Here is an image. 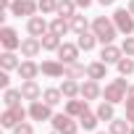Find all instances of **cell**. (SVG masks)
<instances>
[{"label": "cell", "instance_id": "obj_1", "mask_svg": "<svg viewBox=\"0 0 134 134\" xmlns=\"http://www.w3.org/2000/svg\"><path fill=\"white\" fill-rule=\"evenodd\" d=\"M92 32L97 34V40H100L103 45H110V42L118 37V29H116V24H113L110 16H95V19H92Z\"/></svg>", "mask_w": 134, "mask_h": 134}, {"label": "cell", "instance_id": "obj_2", "mask_svg": "<svg viewBox=\"0 0 134 134\" xmlns=\"http://www.w3.org/2000/svg\"><path fill=\"white\" fill-rule=\"evenodd\" d=\"M126 92H129V82H126V76H118V79H113L110 84H105V90H103V100L118 105V103L126 100Z\"/></svg>", "mask_w": 134, "mask_h": 134}, {"label": "cell", "instance_id": "obj_3", "mask_svg": "<svg viewBox=\"0 0 134 134\" xmlns=\"http://www.w3.org/2000/svg\"><path fill=\"white\" fill-rule=\"evenodd\" d=\"M50 124H53V129L58 131V134H79V118H74V116H69V113H55L53 118H50Z\"/></svg>", "mask_w": 134, "mask_h": 134}, {"label": "cell", "instance_id": "obj_4", "mask_svg": "<svg viewBox=\"0 0 134 134\" xmlns=\"http://www.w3.org/2000/svg\"><path fill=\"white\" fill-rule=\"evenodd\" d=\"M26 116H29V108L13 105V108H5V110H3L0 124H3V129H13V126H19L21 121H26Z\"/></svg>", "mask_w": 134, "mask_h": 134}, {"label": "cell", "instance_id": "obj_5", "mask_svg": "<svg viewBox=\"0 0 134 134\" xmlns=\"http://www.w3.org/2000/svg\"><path fill=\"white\" fill-rule=\"evenodd\" d=\"M110 19H113L118 34H124V37H131V34H134V16H131L126 8H116Z\"/></svg>", "mask_w": 134, "mask_h": 134}, {"label": "cell", "instance_id": "obj_6", "mask_svg": "<svg viewBox=\"0 0 134 134\" xmlns=\"http://www.w3.org/2000/svg\"><path fill=\"white\" fill-rule=\"evenodd\" d=\"M37 11H40V0H13V5H11V16H16V19H21V16L32 19V16H37Z\"/></svg>", "mask_w": 134, "mask_h": 134}, {"label": "cell", "instance_id": "obj_7", "mask_svg": "<svg viewBox=\"0 0 134 134\" xmlns=\"http://www.w3.org/2000/svg\"><path fill=\"white\" fill-rule=\"evenodd\" d=\"M40 71L47 79H63L66 76V63H60L58 58H47V60L40 63Z\"/></svg>", "mask_w": 134, "mask_h": 134}, {"label": "cell", "instance_id": "obj_8", "mask_svg": "<svg viewBox=\"0 0 134 134\" xmlns=\"http://www.w3.org/2000/svg\"><path fill=\"white\" fill-rule=\"evenodd\" d=\"M53 116H55V113H53V105H47L42 97L29 103V118H32V121H50Z\"/></svg>", "mask_w": 134, "mask_h": 134}, {"label": "cell", "instance_id": "obj_9", "mask_svg": "<svg viewBox=\"0 0 134 134\" xmlns=\"http://www.w3.org/2000/svg\"><path fill=\"white\" fill-rule=\"evenodd\" d=\"M0 47L3 50H19L21 47V37L13 26H3L0 29Z\"/></svg>", "mask_w": 134, "mask_h": 134}, {"label": "cell", "instance_id": "obj_10", "mask_svg": "<svg viewBox=\"0 0 134 134\" xmlns=\"http://www.w3.org/2000/svg\"><path fill=\"white\" fill-rule=\"evenodd\" d=\"M58 60L66 63V66H71V63H79V45H71V42H63L58 50H55Z\"/></svg>", "mask_w": 134, "mask_h": 134}, {"label": "cell", "instance_id": "obj_11", "mask_svg": "<svg viewBox=\"0 0 134 134\" xmlns=\"http://www.w3.org/2000/svg\"><path fill=\"white\" fill-rule=\"evenodd\" d=\"M19 50H21V55H24V58H37V55L42 53V40L29 34V37H24V40H21V47H19Z\"/></svg>", "mask_w": 134, "mask_h": 134}, {"label": "cell", "instance_id": "obj_12", "mask_svg": "<svg viewBox=\"0 0 134 134\" xmlns=\"http://www.w3.org/2000/svg\"><path fill=\"white\" fill-rule=\"evenodd\" d=\"M26 32L32 37H45L50 32V24L45 21V16H32V19H26Z\"/></svg>", "mask_w": 134, "mask_h": 134}, {"label": "cell", "instance_id": "obj_13", "mask_svg": "<svg viewBox=\"0 0 134 134\" xmlns=\"http://www.w3.org/2000/svg\"><path fill=\"white\" fill-rule=\"evenodd\" d=\"M16 74L21 76V82H26V79H37L42 71H40V63H34L32 58H24V60H21V66L16 69Z\"/></svg>", "mask_w": 134, "mask_h": 134}, {"label": "cell", "instance_id": "obj_14", "mask_svg": "<svg viewBox=\"0 0 134 134\" xmlns=\"http://www.w3.org/2000/svg\"><path fill=\"white\" fill-rule=\"evenodd\" d=\"M121 58H124V50H121L118 45H113V42H110V45H103V50H100V60H103V63H108V66L113 63V66H116Z\"/></svg>", "mask_w": 134, "mask_h": 134}, {"label": "cell", "instance_id": "obj_15", "mask_svg": "<svg viewBox=\"0 0 134 134\" xmlns=\"http://www.w3.org/2000/svg\"><path fill=\"white\" fill-rule=\"evenodd\" d=\"M69 116H74V118H79L84 110H90V100H84V97H71V100H66V108H63Z\"/></svg>", "mask_w": 134, "mask_h": 134}, {"label": "cell", "instance_id": "obj_16", "mask_svg": "<svg viewBox=\"0 0 134 134\" xmlns=\"http://www.w3.org/2000/svg\"><path fill=\"white\" fill-rule=\"evenodd\" d=\"M82 97H84V100H100V97H103V87H100V82H95V79H84V82H82Z\"/></svg>", "mask_w": 134, "mask_h": 134}, {"label": "cell", "instance_id": "obj_17", "mask_svg": "<svg viewBox=\"0 0 134 134\" xmlns=\"http://www.w3.org/2000/svg\"><path fill=\"white\" fill-rule=\"evenodd\" d=\"M19 66H21V60H19L16 50H3L0 53V69L3 71H16Z\"/></svg>", "mask_w": 134, "mask_h": 134}, {"label": "cell", "instance_id": "obj_18", "mask_svg": "<svg viewBox=\"0 0 134 134\" xmlns=\"http://www.w3.org/2000/svg\"><path fill=\"white\" fill-rule=\"evenodd\" d=\"M19 90H21L24 100H29V103H32V100H40V97H42V90H40V84H37L34 79H26V82H21V87H19Z\"/></svg>", "mask_w": 134, "mask_h": 134}, {"label": "cell", "instance_id": "obj_19", "mask_svg": "<svg viewBox=\"0 0 134 134\" xmlns=\"http://www.w3.org/2000/svg\"><path fill=\"white\" fill-rule=\"evenodd\" d=\"M105 76H108V63H103V60H92V63H87V79L100 82V79H105Z\"/></svg>", "mask_w": 134, "mask_h": 134}, {"label": "cell", "instance_id": "obj_20", "mask_svg": "<svg viewBox=\"0 0 134 134\" xmlns=\"http://www.w3.org/2000/svg\"><path fill=\"white\" fill-rule=\"evenodd\" d=\"M60 92H63L66 100H71V97H82V84H79L76 79H69V76H66L63 84H60Z\"/></svg>", "mask_w": 134, "mask_h": 134}, {"label": "cell", "instance_id": "obj_21", "mask_svg": "<svg viewBox=\"0 0 134 134\" xmlns=\"http://www.w3.org/2000/svg\"><path fill=\"white\" fill-rule=\"evenodd\" d=\"M79 40H76V45H79V50H84V53H90V50H95V45L100 42L97 40V34L90 29V32H84V34H76Z\"/></svg>", "mask_w": 134, "mask_h": 134}, {"label": "cell", "instance_id": "obj_22", "mask_svg": "<svg viewBox=\"0 0 134 134\" xmlns=\"http://www.w3.org/2000/svg\"><path fill=\"white\" fill-rule=\"evenodd\" d=\"M95 113H97V118H100V121H108V124H110V121L116 118V105H113V103H108V100H103V103L95 108Z\"/></svg>", "mask_w": 134, "mask_h": 134}, {"label": "cell", "instance_id": "obj_23", "mask_svg": "<svg viewBox=\"0 0 134 134\" xmlns=\"http://www.w3.org/2000/svg\"><path fill=\"white\" fill-rule=\"evenodd\" d=\"M97 124H100V118H97V113H95V110H84V113L79 116V126H82L84 131H95V129H97Z\"/></svg>", "mask_w": 134, "mask_h": 134}, {"label": "cell", "instance_id": "obj_24", "mask_svg": "<svg viewBox=\"0 0 134 134\" xmlns=\"http://www.w3.org/2000/svg\"><path fill=\"white\" fill-rule=\"evenodd\" d=\"M50 32H55L58 37L69 34V32H71V19H63V16H55V19L50 21Z\"/></svg>", "mask_w": 134, "mask_h": 134}, {"label": "cell", "instance_id": "obj_25", "mask_svg": "<svg viewBox=\"0 0 134 134\" xmlns=\"http://www.w3.org/2000/svg\"><path fill=\"white\" fill-rule=\"evenodd\" d=\"M76 0H58V13L55 16H63V19H74L76 16Z\"/></svg>", "mask_w": 134, "mask_h": 134}, {"label": "cell", "instance_id": "obj_26", "mask_svg": "<svg viewBox=\"0 0 134 134\" xmlns=\"http://www.w3.org/2000/svg\"><path fill=\"white\" fill-rule=\"evenodd\" d=\"M42 100L47 103V105H58V103H63L66 97H63V92H60V87H47V90H42Z\"/></svg>", "mask_w": 134, "mask_h": 134}, {"label": "cell", "instance_id": "obj_27", "mask_svg": "<svg viewBox=\"0 0 134 134\" xmlns=\"http://www.w3.org/2000/svg\"><path fill=\"white\" fill-rule=\"evenodd\" d=\"M108 131H110V134H129V131H131V124H129L126 116H124V118L116 116V118L108 124Z\"/></svg>", "mask_w": 134, "mask_h": 134}, {"label": "cell", "instance_id": "obj_28", "mask_svg": "<svg viewBox=\"0 0 134 134\" xmlns=\"http://www.w3.org/2000/svg\"><path fill=\"white\" fill-rule=\"evenodd\" d=\"M21 100H24L21 90H13V87L3 90V103H5V108H13V105H21Z\"/></svg>", "mask_w": 134, "mask_h": 134}, {"label": "cell", "instance_id": "obj_29", "mask_svg": "<svg viewBox=\"0 0 134 134\" xmlns=\"http://www.w3.org/2000/svg\"><path fill=\"white\" fill-rule=\"evenodd\" d=\"M90 29H92V24L87 21V16L76 13V16L71 19V32H74V34H84V32H90Z\"/></svg>", "mask_w": 134, "mask_h": 134}, {"label": "cell", "instance_id": "obj_30", "mask_svg": "<svg viewBox=\"0 0 134 134\" xmlns=\"http://www.w3.org/2000/svg\"><path fill=\"white\" fill-rule=\"evenodd\" d=\"M40 40H42V50H50V53H55V50L63 45V40H60L55 32H47V34H45V37H40Z\"/></svg>", "mask_w": 134, "mask_h": 134}, {"label": "cell", "instance_id": "obj_31", "mask_svg": "<svg viewBox=\"0 0 134 134\" xmlns=\"http://www.w3.org/2000/svg\"><path fill=\"white\" fill-rule=\"evenodd\" d=\"M66 76H69V79H84V76H87V66H82V63L66 66ZM66 76H63V79H66Z\"/></svg>", "mask_w": 134, "mask_h": 134}, {"label": "cell", "instance_id": "obj_32", "mask_svg": "<svg viewBox=\"0 0 134 134\" xmlns=\"http://www.w3.org/2000/svg\"><path fill=\"white\" fill-rule=\"evenodd\" d=\"M116 69H118V74H121V76H129V74H134V58L124 55V58L116 63Z\"/></svg>", "mask_w": 134, "mask_h": 134}, {"label": "cell", "instance_id": "obj_33", "mask_svg": "<svg viewBox=\"0 0 134 134\" xmlns=\"http://www.w3.org/2000/svg\"><path fill=\"white\" fill-rule=\"evenodd\" d=\"M40 11H42V16L58 13V0H40Z\"/></svg>", "mask_w": 134, "mask_h": 134}, {"label": "cell", "instance_id": "obj_34", "mask_svg": "<svg viewBox=\"0 0 134 134\" xmlns=\"http://www.w3.org/2000/svg\"><path fill=\"white\" fill-rule=\"evenodd\" d=\"M121 50H124V55L134 58V37H124V42H121Z\"/></svg>", "mask_w": 134, "mask_h": 134}, {"label": "cell", "instance_id": "obj_35", "mask_svg": "<svg viewBox=\"0 0 134 134\" xmlns=\"http://www.w3.org/2000/svg\"><path fill=\"white\" fill-rule=\"evenodd\" d=\"M11 131H13V134H34V126H32L29 121H21V124H19V126H13Z\"/></svg>", "mask_w": 134, "mask_h": 134}, {"label": "cell", "instance_id": "obj_36", "mask_svg": "<svg viewBox=\"0 0 134 134\" xmlns=\"http://www.w3.org/2000/svg\"><path fill=\"white\" fill-rule=\"evenodd\" d=\"M124 105H126V113H124V116L129 118V124H134V100H131V97H126V100H124Z\"/></svg>", "mask_w": 134, "mask_h": 134}, {"label": "cell", "instance_id": "obj_37", "mask_svg": "<svg viewBox=\"0 0 134 134\" xmlns=\"http://www.w3.org/2000/svg\"><path fill=\"white\" fill-rule=\"evenodd\" d=\"M0 87H3V90L11 87V76H8V71H0Z\"/></svg>", "mask_w": 134, "mask_h": 134}, {"label": "cell", "instance_id": "obj_38", "mask_svg": "<svg viewBox=\"0 0 134 134\" xmlns=\"http://www.w3.org/2000/svg\"><path fill=\"white\" fill-rule=\"evenodd\" d=\"M92 3H95V0H76V5H79V8H90Z\"/></svg>", "mask_w": 134, "mask_h": 134}, {"label": "cell", "instance_id": "obj_39", "mask_svg": "<svg viewBox=\"0 0 134 134\" xmlns=\"http://www.w3.org/2000/svg\"><path fill=\"white\" fill-rule=\"evenodd\" d=\"M97 3H100L103 8H108V5H113V3H116V0H97Z\"/></svg>", "mask_w": 134, "mask_h": 134}, {"label": "cell", "instance_id": "obj_40", "mask_svg": "<svg viewBox=\"0 0 134 134\" xmlns=\"http://www.w3.org/2000/svg\"><path fill=\"white\" fill-rule=\"evenodd\" d=\"M126 11H129V13L134 16V0H129V3H126Z\"/></svg>", "mask_w": 134, "mask_h": 134}, {"label": "cell", "instance_id": "obj_41", "mask_svg": "<svg viewBox=\"0 0 134 134\" xmlns=\"http://www.w3.org/2000/svg\"><path fill=\"white\" fill-rule=\"evenodd\" d=\"M126 97H131V100H134V84H129V92H126Z\"/></svg>", "mask_w": 134, "mask_h": 134}, {"label": "cell", "instance_id": "obj_42", "mask_svg": "<svg viewBox=\"0 0 134 134\" xmlns=\"http://www.w3.org/2000/svg\"><path fill=\"white\" fill-rule=\"evenodd\" d=\"M95 134H110V131H95Z\"/></svg>", "mask_w": 134, "mask_h": 134}, {"label": "cell", "instance_id": "obj_43", "mask_svg": "<svg viewBox=\"0 0 134 134\" xmlns=\"http://www.w3.org/2000/svg\"><path fill=\"white\" fill-rule=\"evenodd\" d=\"M129 134H134V124H131V131H129Z\"/></svg>", "mask_w": 134, "mask_h": 134}]
</instances>
